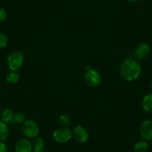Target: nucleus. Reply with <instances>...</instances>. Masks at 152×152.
<instances>
[{"mask_svg":"<svg viewBox=\"0 0 152 152\" xmlns=\"http://www.w3.org/2000/svg\"><path fill=\"white\" fill-rule=\"evenodd\" d=\"M151 52V47L149 44L142 43L139 44L134 51V56L137 60H143L147 58Z\"/></svg>","mask_w":152,"mask_h":152,"instance_id":"8","label":"nucleus"},{"mask_svg":"<svg viewBox=\"0 0 152 152\" xmlns=\"http://www.w3.org/2000/svg\"><path fill=\"white\" fill-rule=\"evenodd\" d=\"M141 72V66L138 61L134 58H127L120 66L121 76L127 81L137 80L140 77Z\"/></svg>","mask_w":152,"mask_h":152,"instance_id":"1","label":"nucleus"},{"mask_svg":"<svg viewBox=\"0 0 152 152\" xmlns=\"http://www.w3.org/2000/svg\"><path fill=\"white\" fill-rule=\"evenodd\" d=\"M22 131L25 137L28 139H34L40 133V127L34 120H26L22 126Z\"/></svg>","mask_w":152,"mask_h":152,"instance_id":"3","label":"nucleus"},{"mask_svg":"<svg viewBox=\"0 0 152 152\" xmlns=\"http://www.w3.org/2000/svg\"><path fill=\"white\" fill-rule=\"evenodd\" d=\"M54 140L58 143H66L72 138V131L66 127L57 128L53 133Z\"/></svg>","mask_w":152,"mask_h":152,"instance_id":"4","label":"nucleus"},{"mask_svg":"<svg viewBox=\"0 0 152 152\" xmlns=\"http://www.w3.org/2000/svg\"><path fill=\"white\" fill-rule=\"evenodd\" d=\"M126 1L128 2H135L137 0H126Z\"/></svg>","mask_w":152,"mask_h":152,"instance_id":"21","label":"nucleus"},{"mask_svg":"<svg viewBox=\"0 0 152 152\" xmlns=\"http://www.w3.org/2000/svg\"><path fill=\"white\" fill-rule=\"evenodd\" d=\"M26 121V114L23 112H18L17 113H14V116L13 117L12 120L11 122L15 123L19 125V124H23Z\"/></svg>","mask_w":152,"mask_h":152,"instance_id":"16","label":"nucleus"},{"mask_svg":"<svg viewBox=\"0 0 152 152\" xmlns=\"http://www.w3.org/2000/svg\"><path fill=\"white\" fill-rule=\"evenodd\" d=\"M20 75L17 71H11V72L8 73L7 75L5 80L6 82L9 84H15L20 81Z\"/></svg>","mask_w":152,"mask_h":152,"instance_id":"14","label":"nucleus"},{"mask_svg":"<svg viewBox=\"0 0 152 152\" xmlns=\"http://www.w3.org/2000/svg\"><path fill=\"white\" fill-rule=\"evenodd\" d=\"M142 107L146 112H152V93H148L143 98Z\"/></svg>","mask_w":152,"mask_h":152,"instance_id":"13","label":"nucleus"},{"mask_svg":"<svg viewBox=\"0 0 152 152\" xmlns=\"http://www.w3.org/2000/svg\"><path fill=\"white\" fill-rule=\"evenodd\" d=\"M135 152H146L148 149V143L145 140L138 141L134 147Z\"/></svg>","mask_w":152,"mask_h":152,"instance_id":"15","label":"nucleus"},{"mask_svg":"<svg viewBox=\"0 0 152 152\" xmlns=\"http://www.w3.org/2000/svg\"><path fill=\"white\" fill-rule=\"evenodd\" d=\"M32 152H45V143L43 138L37 137L31 142Z\"/></svg>","mask_w":152,"mask_h":152,"instance_id":"10","label":"nucleus"},{"mask_svg":"<svg viewBox=\"0 0 152 152\" xmlns=\"http://www.w3.org/2000/svg\"><path fill=\"white\" fill-rule=\"evenodd\" d=\"M0 152H8V147L4 142H0Z\"/></svg>","mask_w":152,"mask_h":152,"instance_id":"20","label":"nucleus"},{"mask_svg":"<svg viewBox=\"0 0 152 152\" xmlns=\"http://www.w3.org/2000/svg\"><path fill=\"white\" fill-rule=\"evenodd\" d=\"M14 116V113L12 109H11V108H5L3 110H2L0 117H1V120L2 122H5V123H8V122H11Z\"/></svg>","mask_w":152,"mask_h":152,"instance_id":"12","label":"nucleus"},{"mask_svg":"<svg viewBox=\"0 0 152 152\" xmlns=\"http://www.w3.org/2000/svg\"><path fill=\"white\" fill-rule=\"evenodd\" d=\"M59 121L63 127H66V128H69L72 123L71 117L69 116L68 114H62L60 116Z\"/></svg>","mask_w":152,"mask_h":152,"instance_id":"17","label":"nucleus"},{"mask_svg":"<svg viewBox=\"0 0 152 152\" xmlns=\"http://www.w3.org/2000/svg\"><path fill=\"white\" fill-rule=\"evenodd\" d=\"M15 152H32L31 142L28 139H20L14 147Z\"/></svg>","mask_w":152,"mask_h":152,"instance_id":"9","label":"nucleus"},{"mask_svg":"<svg viewBox=\"0 0 152 152\" xmlns=\"http://www.w3.org/2000/svg\"><path fill=\"white\" fill-rule=\"evenodd\" d=\"M151 90H152V81H151Z\"/></svg>","mask_w":152,"mask_h":152,"instance_id":"23","label":"nucleus"},{"mask_svg":"<svg viewBox=\"0 0 152 152\" xmlns=\"http://www.w3.org/2000/svg\"><path fill=\"white\" fill-rule=\"evenodd\" d=\"M25 61V56L20 51H14L7 59V65L11 71H17L21 68Z\"/></svg>","mask_w":152,"mask_h":152,"instance_id":"2","label":"nucleus"},{"mask_svg":"<svg viewBox=\"0 0 152 152\" xmlns=\"http://www.w3.org/2000/svg\"><path fill=\"white\" fill-rule=\"evenodd\" d=\"M140 133L145 141L152 140V120H145L140 125Z\"/></svg>","mask_w":152,"mask_h":152,"instance_id":"6","label":"nucleus"},{"mask_svg":"<svg viewBox=\"0 0 152 152\" xmlns=\"http://www.w3.org/2000/svg\"><path fill=\"white\" fill-rule=\"evenodd\" d=\"M9 136V128L5 122L0 120V142H5Z\"/></svg>","mask_w":152,"mask_h":152,"instance_id":"11","label":"nucleus"},{"mask_svg":"<svg viewBox=\"0 0 152 152\" xmlns=\"http://www.w3.org/2000/svg\"><path fill=\"white\" fill-rule=\"evenodd\" d=\"M7 17H8L7 11L4 8H0V23H3L6 20Z\"/></svg>","mask_w":152,"mask_h":152,"instance_id":"19","label":"nucleus"},{"mask_svg":"<svg viewBox=\"0 0 152 152\" xmlns=\"http://www.w3.org/2000/svg\"><path fill=\"white\" fill-rule=\"evenodd\" d=\"M72 135L76 141L79 143H85L89 140L88 131L81 125H78L72 131Z\"/></svg>","mask_w":152,"mask_h":152,"instance_id":"7","label":"nucleus"},{"mask_svg":"<svg viewBox=\"0 0 152 152\" xmlns=\"http://www.w3.org/2000/svg\"><path fill=\"white\" fill-rule=\"evenodd\" d=\"M1 113H2V110H1V107H0V116H1Z\"/></svg>","mask_w":152,"mask_h":152,"instance_id":"22","label":"nucleus"},{"mask_svg":"<svg viewBox=\"0 0 152 152\" xmlns=\"http://www.w3.org/2000/svg\"><path fill=\"white\" fill-rule=\"evenodd\" d=\"M8 43V36L3 32H0V49H4Z\"/></svg>","mask_w":152,"mask_h":152,"instance_id":"18","label":"nucleus"},{"mask_svg":"<svg viewBox=\"0 0 152 152\" xmlns=\"http://www.w3.org/2000/svg\"><path fill=\"white\" fill-rule=\"evenodd\" d=\"M84 81L90 87H97L102 81V75L97 70L89 69L84 74Z\"/></svg>","mask_w":152,"mask_h":152,"instance_id":"5","label":"nucleus"}]
</instances>
